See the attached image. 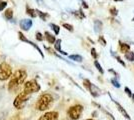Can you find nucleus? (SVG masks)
<instances>
[{
	"mask_svg": "<svg viewBox=\"0 0 134 120\" xmlns=\"http://www.w3.org/2000/svg\"><path fill=\"white\" fill-rule=\"evenodd\" d=\"M111 83L113 84V86H115L116 88H119V87H120V84H119V82H118V81L115 79V78L111 79Z\"/></svg>",
	"mask_w": 134,
	"mask_h": 120,
	"instance_id": "obj_27",
	"label": "nucleus"
},
{
	"mask_svg": "<svg viewBox=\"0 0 134 120\" xmlns=\"http://www.w3.org/2000/svg\"><path fill=\"white\" fill-rule=\"evenodd\" d=\"M40 90V85L36 82V80H28L24 83L23 91L27 92L29 94L36 93Z\"/></svg>",
	"mask_w": 134,
	"mask_h": 120,
	"instance_id": "obj_6",
	"label": "nucleus"
},
{
	"mask_svg": "<svg viewBox=\"0 0 134 120\" xmlns=\"http://www.w3.org/2000/svg\"><path fill=\"white\" fill-rule=\"evenodd\" d=\"M32 20L31 19H22L20 23H19V25H20V28L24 30V31H28L29 29L31 28V26H32Z\"/></svg>",
	"mask_w": 134,
	"mask_h": 120,
	"instance_id": "obj_9",
	"label": "nucleus"
},
{
	"mask_svg": "<svg viewBox=\"0 0 134 120\" xmlns=\"http://www.w3.org/2000/svg\"><path fill=\"white\" fill-rule=\"evenodd\" d=\"M4 16H5V18L6 19H8V20H11L12 18H13V11H12L11 8L6 9L5 13H4Z\"/></svg>",
	"mask_w": 134,
	"mask_h": 120,
	"instance_id": "obj_17",
	"label": "nucleus"
},
{
	"mask_svg": "<svg viewBox=\"0 0 134 120\" xmlns=\"http://www.w3.org/2000/svg\"><path fill=\"white\" fill-rule=\"evenodd\" d=\"M35 12H36V14L39 16L42 20H46V18L48 17L49 15H48V13H44V12H42V11H40V10H38V9H35Z\"/></svg>",
	"mask_w": 134,
	"mask_h": 120,
	"instance_id": "obj_16",
	"label": "nucleus"
},
{
	"mask_svg": "<svg viewBox=\"0 0 134 120\" xmlns=\"http://www.w3.org/2000/svg\"><path fill=\"white\" fill-rule=\"evenodd\" d=\"M109 96L111 97V95H110V94H109ZM111 99H112V101L115 103V105L117 106V109L119 110V112H120V113H121V114H122L123 116H124V117H125V118H126L127 120H130V116H129L128 113L126 112V110L123 108L122 106H121V105H120V104H119V103H118L117 101H116V100H114V99H113L112 97H111Z\"/></svg>",
	"mask_w": 134,
	"mask_h": 120,
	"instance_id": "obj_11",
	"label": "nucleus"
},
{
	"mask_svg": "<svg viewBox=\"0 0 134 120\" xmlns=\"http://www.w3.org/2000/svg\"><path fill=\"white\" fill-rule=\"evenodd\" d=\"M30 95L31 94H29V93H27V92L25 91L20 92L16 96V98L14 99V102H13L14 107L16 109H22L25 106V104L27 103L28 100H29Z\"/></svg>",
	"mask_w": 134,
	"mask_h": 120,
	"instance_id": "obj_3",
	"label": "nucleus"
},
{
	"mask_svg": "<svg viewBox=\"0 0 134 120\" xmlns=\"http://www.w3.org/2000/svg\"><path fill=\"white\" fill-rule=\"evenodd\" d=\"M49 26H50L51 28H52V30L55 32L56 35L59 34V32H60V28H59V26H58V25H56V24H54V23H50V24H49Z\"/></svg>",
	"mask_w": 134,
	"mask_h": 120,
	"instance_id": "obj_20",
	"label": "nucleus"
},
{
	"mask_svg": "<svg viewBox=\"0 0 134 120\" xmlns=\"http://www.w3.org/2000/svg\"><path fill=\"white\" fill-rule=\"evenodd\" d=\"M111 54L113 55V56H114V57L116 58V59H117V61H118L119 63H120L121 65H122L123 67H125V63H124V61H123V60H121V58L119 57V56H118V55L116 54V53H114V52H113V51L111 50Z\"/></svg>",
	"mask_w": 134,
	"mask_h": 120,
	"instance_id": "obj_22",
	"label": "nucleus"
},
{
	"mask_svg": "<svg viewBox=\"0 0 134 120\" xmlns=\"http://www.w3.org/2000/svg\"><path fill=\"white\" fill-rule=\"evenodd\" d=\"M82 111H83V106L77 104V105H73L71 107H69L68 111H67V114H68L70 119L77 120L80 118V116L82 114Z\"/></svg>",
	"mask_w": 134,
	"mask_h": 120,
	"instance_id": "obj_5",
	"label": "nucleus"
},
{
	"mask_svg": "<svg viewBox=\"0 0 134 120\" xmlns=\"http://www.w3.org/2000/svg\"><path fill=\"white\" fill-rule=\"evenodd\" d=\"M110 12H111L112 15H115V16L117 15V9H116V8H111V9H110Z\"/></svg>",
	"mask_w": 134,
	"mask_h": 120,
	"instance_id": "obj_32",
	"label": "nucleus"
},
{
	"mask_svg": "<svg viewBox=\"0 0 134 120\" xmlns=\"http://www.w3.org/2000/svg\"><path fill=\"white\" fill-rule=\"evenodd\" d=\"M98 40H99V42H101V44H102L103 46L106 45V41H105V39H104V37H103V36H99Z\"/></svg>",
	"mask_w": 134,
	"mask_h": 120,
	"instance_id": "obj_29",
	"label": "nucleus"
},
{
	"mask_svg": "<svg viewBox=\"0 0 134 120\" xmlns=\"http://www.w3.org/2000/svg\"><path fill=\"white\" fill-rule=\"evenodd\" d=\"M7 6V2L6 1H3V0H0V11L4 10Z\"/></svg>",
	"mask_w": 134,
	"mask_h": 120,
	"instance_id": "obj_25",
	"label": "nucleus"
},
{
	"mask_svg": "<svg viewBox=\"0 0 134 120\" xmlns=\"http://www.w3.org/2000/svg\"><path fill=\"white\" fill-rule=\"evenodd\" d=\"M45 38H46V40H47L50 44L55 43V41H56L55 36H54V35H52L51 33H49L48 31H46V32H45Z\"/></svg>",
	"mask_w": 134,
	"mask_h": 120,
	"instance_id": "obj_13",
	"label": "nucleus"
},
{
	"mask_svg": "<svg viewBox=\"0 0 134 120\" xmlns=\"http://www.w3.org/2000/svg\"><path fill=\"white\" fill-rule=\"evenodd\" d=\"M54 47H55V49L58 52H59V53H61V54H63V55H67V52H64L61 49V39H57V40H56Z\"/></svg>",
	"mask_w": 134,
	"mask_h": 120,
	"instance_id": "obj_12",
	"label": "nucleus"
},
{
	"mask_svg": "<svg viewBox=\"0 0 134 120\" xmlns=\"http://www.w3.org/2000/svg\"><path fill=\"white\" fill-rule=\"evenodd\" d=\"M59 114L56 111H49L42 115L38 120H58Z\"/></svg>",
	"mask_w": 134,
	"mask_h": 120,
	"instance_id": "obj_8",
	"label": "nucleus"
},
{
	"mask_svg": "<svg viewBox=\"0 0 134 120\" xmlns=\"http://www.w3.org/2000/svg\"><path fill=\"white\" fill-rule=\"evenodd\" d=\"M69 58H70L71 60H74V61H76V62H81V61L83 60L82 56H80V55H77V54H74V55H69Z\"/></svg>",
	"mask_w": 134,
	"mask_h": 120,
	"instance_id": "obj_19",
	"label": "nucleus"
},
{
	"mask_svg": "<svg viewBox=\"0 0 134 120\" xmlns=\"http://www.w3.org/2000/svg\"><path fill=\"white\" fill-rule=\"evenodd\" d=\"M18 35H19V39L22 40V41H24V42H26V43H29L30 45H32L33 47H35V48L37 49V51H38L40 53V54H41V56H42V57H44V55H43V53H42V51H41V49H40L39 47L36 45V44H35L34 42H32V41H29V40H28L27 38H26V37H25V36L23 35L22 32H19V33H18Z\"/></svg>",
	"mask_w": 134,
	"mask_h": 120,
	"instance_id": "obj_10",
	"label": "nucleus"
},
{
	"mask_svg": "<svg viewBox=\"0 0 134 120\" xmlns=\"http://www.w3.org/2000/svg\"><path fill=\"white\" fill-rule=\"evenodd\" d=\"M131 98L133 99V101H134V94H132V95H131Z\"/></svg>",
	"mask_w": 134,
	"mask_h": 120,
	"instance_id": "obj_33",
	"label": "nucleus"
},
{
	"mask_svg": "<svg viewBox=\"0 0 134 120\" xmlns=\"http://www.w3.org/2000/svg\"><path fill=\"white\" fill-rule=\"evenodd\" d=\"M83 83H84V85H85V87L89 90V92L91 93V95H92L93 97H97V96H99L101 94L100 89H99L98 87H96L93 83H91L88 79H84Z\"/></svg>",
	"mask_w": 134,
	"mask_h": 120,
	"instance_id": "obj_7",
	"label": "nucleus"
},
{
	"mask_svg": "<svg viewBox=\"0 0 134 120\" xmlns=\"http://www.w3.org/2000/svg\"><path fill=\"white\" fill-rule=\"evenodd\" d=\"M63 27L64 28H66L68 31H73V26L72 25H70V24H67V23H63Z\"/></svg>",
	"mask_w": 134,
	"mask_h": 120,
	"instance_id": "obj_26",
	"label": "nucleus"
},
{
	"mask_svg": "<svg viewBox=\"0 0 134 120\" xmlns=\"http://www.w3.org/2000/svg\"><path fill=\"white\" fill-rule=\"evenodd\" d=\"M94 65L96 66V68H97V70H98V71L100 72L101 74H104V70L102 69V67H101V65L99 64V62H98L97 60H95V61H94Z\"/></svg>",
	"mask_w": 134,
	"mask_h": 120,
	"instance_id": "obj_24",
	"label": "nucleus"
},
{
	"mask_svg": "<svg viewBox=\"0 0 134 120\" xmlns=\"http://www.w3.org/2000/svg\"><path fill=\"white\" fill-rule=\"evenodd\" d=\"M27 78V72L23 69L16 70L10 77L8 83V90L10 92H14L18 90V88L24 83L25 79Z\"/></svg>",
	"mask_w": 134,
	"mask_h": 120,
	"instance_id": "obj_1",
	"label": "nucleus"
},
{
	"mask_svg": "<svg viewBox=\"0 0 134 120\" xmlns=\"http://www.w3.org/2000/svg\"><path fill=\"white\" fill-rule=\"evenodd\" d=\"M125 58L130 61V62H133L134 61V52L133 51H128L125 53Z\"/></svg>",
	"mask_w": 134,
	"mask_h": 120,
	"instance_id": "obj_18",
	"label": "nucleus"
},
{
	"mask_svg": "<svg viewBox=\"0 0 134 120\" xmlns=\"http://www.w3.org/2000/svg\"><path fill=\"white\" fill-rule=\"evenodd\" d=\"M26 13H27L29 16H31V17H36L37 16V14H36V12H35V9H31V8H29L27 7V9H26Z\"/></svg>",
	"mask_w": 134,
	"mask_h": 120,
	"instance_id": "obj_21",
	"label": "nucleus"
},
{
	"mask_svg": "<svg viewBox=\"0 0 134 120\" xmlns=\"http://www.w3.org/2000/svg\"><path fill=\"white\" fill-rule=\"evenodd\" d=\"M124 90H125V92H126V94H127V95H128L129 97H131V95H132V94H133V93H132V92H131V90H130V89H129L128 87H125V89H124Z\"/></svg>",
	"mask_w": 134,
	"mask_h": 120,
	"instance_id": "obj_31",
	"label": "nucleus"
},
{
	"mask_svg": "<svg viewBox=\"0 0 134 120\" xmlns=\"http://www.w3.org/2000/svg\"><path fill=\"white\" fill-rule=\"evenodd\" d=\"M52 104H53V97L50 94L45 93L38 98V100L36 102V109L39 111H45V110H48L50 108Z\"/></svg>",
	"mask_w": 134,
	"mask_h": 120,
	"instance_id": "obj_2",
	"label": "nucleus"
},
{
	"mask_svg": "<svg viewBox=\"0 0 134 120\" xmlns=\"http://www.w3.org/2000/svg\"><path fill=\"white\" fill-rule=\"evenodd\" d=\"M119 45H120V49L122 52H128L130 51V46L129 44H126V43H123L122 41H119Z\"/></svg>",
	"mask_w": 134,
	"mask_h": 120,
	"instance_id": "obj_15",
	"label": "nucleus"
},
{
	"mask_svg": "<svg viewBox=\"0 0 134 120\" xmlns=\"http://www.w3.org/2000/svg\"><path fill=\"white\" fill-rule=\"evenodd\" d=\"M132 20H133V21H134V18H133V19H132Z\"/></svg>",
	"mask_w": 134,
	"mask_h": 120,
	"instance_id": "obj_35",
	"label": "nucleus"
},
{
	"mask_svg": "<svg viewBox=\"0 0 134 120\" xmlns=\"http://www.w3.org/2000/svg\"><path fill=\"white\" fill-rule=\"evenodd\" d=\"M73 14H74L75 16H77L79 19H83V18H85V15H84L83 12L81 11V10H78V11H74V12H73Z\"/></svg>",
	"mask_w": 134,
	"mask_h": 120,
	"instance_id": "obj_23",
	"label": "nucleus"
},
{
	"mask_svg": "<svg viewBox=\"0 0 134 120\" xmlns=\"http://www.w3.org/2000/svg\"><path fill=\"white\" fill-rule=\"evenodd\" d=\"M12 75L11 66L6 62H2L0 64V81H5L10 78Z\"/></svg>",
	"mask_w": 134,
	"mask_h": 120,
	"instance_id": "obj_4",
	"label": "nucleus"
},
{
	"mask_svg": "<svg viewBox=\"0 0 134 120\" xmlns=\"http://www.w3.org/2000/svg\"><path fill=\"white\" fill-rule=\"evenodd\" d=\"M87 120H94V119H87Z\"/></svg>",
	"mask_w": 134,
	"mask_h": 120,
	"instance_id": "obj_34",
	"label": "nucleus"
},
{
	"mask_svg": "<svg viewBox=\"0 0 134 120\" xmlns=\"http://www.w3.org/2000/svg\"><path fill=\"white\" fill-rule=\"evenodd\" d=\"M102 30V22L99 20H95L94 21V31L96 33H99Z\"/></svg>",
	"mask_w": 134,
	"mask_h": 120,
	"instance_id": "obj_14",
	"label": "nucleus"
},
{
	"mask_svg": "<svg viewBox=\"0 0 134 120\" xmlns=\"http://www.w3.org/2000/svg\"><path fill=\"white\" fill-rule=\"evenodd\" d=\"M91 55L93 56V58H94V59H97V57H98V55H97V53H96L95 48H92V49H91Z\"/></svg>",
	"mask_w": 134,
	"mask_h": 120,
	"instance_id": "obj_30",
	"label": "nucleus"
},
{
	"mask_svg": "<svg viewBox=\"0 0 134 120\" xmlns=\"http://www.w3.org/2000/svg\"><path fill=\"white\" fill-rule=\"evenodd\" d=\"M36 39L38 41H42L43 40V35L41 34L40 32H36Z\"/></svg>",
	"mask_w": 134,
	"mask_h": 120,
	"instance_id": "obj_28",
	"label": "nucleus"
}]
</instances>
